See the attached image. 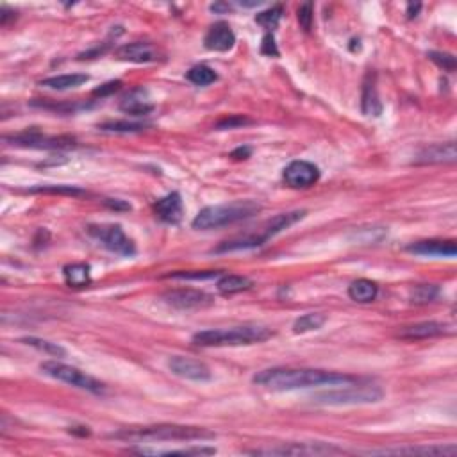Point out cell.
Segmentation results:
<instances>
[{
	"label": "cell",
	"mask_w": 457,
	"mask_h": 457,
	"mask_svg": "<svg viewBox=\"0 0 457 457\" xmlns=\"http://www.w3.org/2000/svg\"><path fill=\"white\" fill-rule=\"evenodd\" d=\"M22 343H25V345L29 347H34V349L41 350V352L48 354V356H54V357L66 356V350H64L63 347L57 345V343H50V341L47 340H41V338H34V336L22 338Z\"/></svg>",
	"instance_id": "obj_30"
},
{
	"label": "cell",
	"mask_w": 457,
	"mask_h": 457,
	"mask_svg": "<svg viewBox=\"0 0 457 457\" xmlns=\"http://www.w3.org/2000/svg\"><path fill=\"white\" fill-rule=\"evenodd\" d=\"M88 80H89V75H86V73H66V75L48 77V79L41 80L40 85L48 89L64 92V89L79 88V86H82L85 82H88Z\"/></svg>",
	"instance_id": "obj_23"
},
{
	"label": "cell",
	"mask_w": 457,
	"mask_h": 457,
	"mask_svg": "<svg viewBox=\"0 0 457 457\" xmlns=\"http://www.w3.org/2000/svg\"><path fill=\"white\" fill-rule=\"evenodd\" d=\"M222 275V272H217V270H208V272H179V273H170L166 275L168 279H195V281H201V279H213V277Z\"/></svg>",
	"instance_id": "obj_35"
},
{
	"label": "cell",
	"mask_w": 457,
	"mask_h": 457,
	"mask_svg": "<svg viewBox=\"0 0 457 457\" xmlns=\"http://www.w3.org/2000/svg\"><path fill=\"white\" fill-rule=\"evenodd\" d=\"M117 59L131 61V63H156V61L165 59V52L150 41H133L125 43L115 52Z\"/></svg>",
	"instance_id": "obj_11"
},
{
	"label": "cell",
	"mask_w": 457,
	"mask_h": 457,
	"mask_svg": "<svg viewBox=\"0 0 457 457\" xmlns=\"http://www.w3.org/2000/svg\"><path fill=\"white\" fill-rule=\"evenodd\" d=\"M250 154H252V150L249 147H240V149H236L231 154V157H234V159H247V157H250Z\"/></svg>",
	"instance_id": "obj_41"
},
{
	"label": "cell",
	"mask_w": 457,
	"mask_h": 457,
	"mask_svg": "<svg viewBox=\"0 0 457 457\" xmlns=\"http://www.w3.org/2000/svg\"><path fill=\"white\" fill-rule=\"evenodd\" d=\"M120 88H122V80H109V82L102 85L101 88L93 89V96H101V99H104V96H109L115 92H118Z\"/></svg>",
	"instance_id": "obj_38"
},
{
	"label": "cell",
	"mask_w": 457,
	"mask_h": 457,
	"mask_svg": "<svg viewBox=\"0 0 457 457\" xmlns=\"http://www.w3.org/2000/svg\"><path fill=\"white\" fill-rule=\"evenodd\" d=\"M6 141H11V145L24 147V149H45V150H61V149H73L77 147L75 138L70 136H47L38 131L31 133H22L16 136H6Z\"/></svg>",
	"instance_id": "obj_8"
},
{
	"label": "cell",
	"mask_w": 457,
	"mask_h": 457,
	"mask_svg": "<svg viewBox=\"0 0 457 457\" xmlns=\"http://www.w3.org/2000/svg\"><path fill=\"white\" fill-rule=\"evenodd\" d=\"M384 397L382 389L373 384L349 386L343 388L331 389V391H321L313 397L314 404L321 405H357V404H373Z\"/></svg>",
	"instance_id": "obj_5"
},
{
	"label": "cell",
	"mask_w": 457,
	"mask_h": 457,
	"mask_svg": "<svg viewBox=\"0 0 457 457\" xmlns=\"http://www.w3.org/2000/svg\"><path fill=\"white\" fill-rule=\"evenodd\" d=\"M313 4L311 2H305V4H302L300 8H298V22H300L302 29H304L305 32L311 31V27H313Z\"/></svg>",
	"instance_id": "obj_36"
},
{
	"label": "cell",
	"mask_w": 457,
	"mask_h": 457,
	"mask_svg": "<svg viewBox=\"0 0 457 457\" xmlns=\"http://www.w3.org/2000/svg\"><path fill=\"white\" fill-rule=\"evenodd\" d=\"M254 384L272 391H291L314 386H345L357 379L347 373L327 372L313 368H268L254 375Z\"/></svg>",
	"instance_id": "obj_1"
},
{
	"label": "cell",
	"mask_w": 457,
	"mask_h": 457,
	"mask_svg": "<svg viewBox=\"0 0 457 457\" xmlns=\"http://www.w3.org/2000/svg\"><path fill=\"white\" fill-rule=\"evenodd\" d=\"M147 127V125L143 124H134V122H106V124H101L99 125V129L101 131H104V133H140V131H143V129Z\"/></svg>",
	"instance_id": "obj_32"
},
{
	"label": "cell",
	"mask_w": 457,
	"mask_h": 457,
	"mask_svg": "<svg viewBox=\"0 0 457 457\" xmlns=\"http://www.w3.org/2000/svg\"><path fill=\"white\" fill-rule=\"evenodd\" d=\"M31 193H48V195H70V197H79L85 195V189L77 188V186H66V184H47V186H36L31 188Z\"/></svg>",
	"instance_id": "obj_31"
},
{
	"label": "cell",
	"mask_w": 457,
	"mask_h": 457,
	"mask_svg": "<svg viewBox=\"0 0 457 457\" xmlns=\"http://www.w3.org/2000/svg\"><path fill=\"white\" fill-rule=\"evenodd\" d=\"M440 295V288L436 284H418L411 289L409 300L414 305H426L434 302Z\"/></svg>",
	"instance_id": "obj_28"
},
{
	"label": "cell",
	"mask_w": 457,
	"mask_h": 457,
	"mask_svg": "<svg viewBox=\"0 0 457 457\" xmlns=\"http://www.w3.org/2000/svg\"><path fill=\"white\" fill-rule=\"evenodd\" d=\"M256 456H331V454H341L340 449L325 443H288L273 449L254 450Z\"/></svg>",
	"instance_id": "obj_10"
},
{
	"label": "cell",
	"mask_w": 457,
	"mask_h": 457,
	"mask_svg": "<svg viewBox=\"0 0 457 457\" xmlns=\"http://www.w3.org/2000/svg\"><path fill=\"white\" fill-rule=\"evenodd\" d=\"M261 211V205L254 201H238L231 204L208 205L193 218L191 227L197 231H211L225 225H233L238 222L249 220Z\"/></svg>",
	"instance_id": "obj_4"
},
{
	"label": "cell",
	"mask_w": 457,
	"mask_h": 457,
	"mask_svg": "<svg viewBox=\"0 0 457 457\" xmlns=\"http://www.w3.org/2000/svg\"><path fill=\"white\" fill-rule=\"evenodd\" d=\"M120 109L131 117H143V115H149L152 111L154 104L147 89L136 88L122 99Z\"/></svg>",
	"instance_id": "obj_18"
},
{
	"label": "cell",
	"mask_w": 457,
	"mask_h": 457,
	"mask_svg": "<svg viewBox=\"0 0 457 457\" xmlns=\"http://www.w3.org/2000/svg\"><path fill=\"white\" fill-rule=\"evenodd\" d=\"M272 336V329L265 325L247 324L231 327V329L201 331V333L193 334L191 341L197 347H241L263 343Z\"/></svg>",
	"instance_id": "obj_3"
},
{
	"label": "cell",
	"mask_w": 457,
	"mask_h": 457,
	"mask_svg": "<svg viewBox=\"0 0 457 457\" xmlns=\"http://www.w3.org/2000/svg\"><path fill=\"white\" fill-rule=\"evenodd\" d=\"M231 9H233V6H231V4H213V6H211V11H215V13L231 11Z\"/></svg>",
	"instance_id": "obj_43"
},
{
	"label": "cell",
	"mask_w": 457,
	"mask_h": 457,
	"mask_svg": "<svg viewBox=\"0 0 457 457\" xmlns=\"http://www.w3.org/2000/svg\"><path fill=\"white\" fill-rule=\"evenodd\" d=\"M40 370L48 377L73 386V388L85 389V391H89V393L102 395L106 391V386L101 381H96L95 377L88 375V373L80 372L75 366L64 365V363L59 361H45L41 363Z\"/></svg>",
	"instance_id": "obj_6"
},
{
	"label": "cell",
	"mask_w": 457,
	"mask_h": 457,
	"mask_svg": "<svg viewBox=\"0 0 457 457\" xmlns=\"http://www.w3.org/2000/svg\"><path fill=\"white\" fill-rule=\"evenodd\" d=\"M456 143L449 141V143L430 145L420 150L414 163L416 165H442V163H456Z\"/></svg>",
	"instance_id": "obj_16"
},
{
	"label": "cell",
	"mask_w": 457,
	"mask_h": 457,
	"mask_svg": "<svg viewBox=\"0 0 457 457\" xmlns=\"http://www.w3.org/2000/svg\"><path fill=\"white\" fill-rule=\"evenodd\" d=\"M282 13H284L282 6H273V8L256 15V24L263 25L265 29H275L277 25H279V22H281Z\"/></svg>",
	"instance_id": "obj_33"
},
{
	"label": "cell",
	"mask_w": 457,
	"mask_h": 457,
	"mask_svg": "<svg viewBox=\"0 0 457 457\" xmlns=\"http://www.w3.org/2000/svg\"><path fill=\"white\" fill-rule=\"evenodd\" d=\"M86 231H88L89 236L95 238L109 252L124 257H131L136 254V247H134L133 240L124 233V228L118 224L88 225Z\"/></svg>",
	"instance_id": "obj_7"
},
{
	"label": "cell",
	"mask_w": 457,
	"mask_h": 457,
	"mask_svg": "<svg viewBox=\"0 0 457 457\" xmlns=\"http://www.w3.org/2000/svg\"><path fill=\"white\" fill-rule=\"evenodd\" d=\"M261 54H265V56H270V57L279 56V48H277L273 34H266V36L263 38V43H261Z\"/></svg>",
	"instance_id": "obj_39"
},
{
	"label": "cell",
	"mask_w": 457,
	"mask_h": 457,
	"mask_svg": "<svg viewBox=\"0 0 457 457\" xmlns=\"http://www.w3.org/2000/svg\"><path fill=\"white\" fill-rule=\"evenodd\" d=\"M186 79L195 86H209L218 79V75L213 68H209L205 64H197V66L189 68V72L186 73Z\"/></svg>",
	"instance_id": "obj_29"
},
{
	"label": "cell",
	"mask_w": 457,
	"mask_h": 457,
	"mask_svg": "<svg viewBox=\"0 0 457 457\" xmlns=\"http://www.w3.org/2000/svg\"><path fill=\"white\" fill-rule=\"evenodd\" d=\"M361 109L366 117H379L382 113L381 99H379L377 86H375V73L372 72L366 73V79L363 82Z\"/></svg>",
	"instance_id": "obj_21"
},
{
	"label": "cell",
	"mask_w": 457,
	"mask_h": 457,
	"mask_svg": "<svg viewBox=\"0 0 457 457\" xmlns=\"http://www.w3.org/2000/svg\"><path fill=\"white\" fill-rule=\"evenodd\" d=\"M304 217H305L304 209H302V211H289V213L277 215V217L270 218V220L266 222L263 227H261L259 234L265 238V241H268L270 238L277 236L279 233H282V231L289 228L291 225H295L297 222H300Z\"/></svg>",
	"instance_id": "obj_20"
},
{
	"label": "cell",
	"mask_w": 457,
	"mask_h": 457,
	"mask_svg": "<svg viewBox=\"0 0 457 457\" xmlns=\"http://www.w3.org/2000/svg\"><path fill=\"white\" fill-rule=\"evenodd\" d=\"M115 440L124 442H205L215 440L217 434L204 427L177 426V423H159V426L138 427V429H125L120 433L111 434Z\"/></svg>",
	"instance_id": "obj_2"
},
{
	"label": "cell",
	"mask_w": 457,
	"mask_h": 457,
	"mask_svg": "<svg viewBox=\"0 0 457 457\" xmlns=\"http://www.w3.org/2000/svg\"><path fill=\"white\" fill-rule=\"evenodd\" d=\"M420 9H421V4H409L407 6V16H409V18H414Z\"/></svg>",
	"instance_id": "obj_44"
},
{
	"label": "cell",
	"mask_w": 457,
	"mask_h": 457,
	"mask_svg": "<svg viewBox=\"0 0 457 457\" xmlns=\"http://www.w3.org/2000/svg\"><path fill=\"white\" fill-rule=\"evenodd\" d=\"M325 321H327V317L321 313L304 314V317L295 320V324H293V333L305 334V333H311V331H318Z\"/></svg>",
	"instance_id": "obj_27"
},
{
	"label": "cell",
	"mask_w": 457,
	"mask_h": 457,
	"mask_svg": "<svg viewBox=\"0 0 457 457\" xmlns=\"http://www.w3.org/2000/svg\"><path fill=\"white\" fill-rule=\"evenodd\" d=\"M168 368L172 370L173 375L182 379H188V381L195 382H208L211 381V370L205 363L197 361V359H191V357L184 356H173L168 359Z\"/></svg>",
	"instance_id": "obj_13"
},
{
	"label": "cell",
	"mask_w": 457,
	"mask_h": 457,
	"mask_svg": "<svg viewBox=\"0 0 457 457\" xmlns=\"http://www.w3.org/2000/svg\"><path fill=\"white\" fill-rule=\"evenodd\" d=\"M379 288L377 284L370 279H357L352 284L349 286V297L352 298L354 302H359V304H368V302H373L377 298Z\"/></svg>",
	"instance_id": "obj_25"
},
{
	"label": "cell",
	"mask_w": 457,
	"mask_h": 457,
	"mask_svg": "<svg viewBox=\"0 0 457 457\" xmlns=\"http://www.w3.org/2000/svg\"><path fill=\"white\" fill-rule=\"evenodd\" d=\"M320 170L309 161H293L284 168V181L293 189H305L317 184Z\"/></svg>",
	"instance_id": "obj_12"
},
{
	"label": "cell",
	"mask_w": 457,
	"mask_h": 457,
	"mask_svg": "<svg viewBox=\"0 0 457 457\" xmlns=\"http://www.w3.org/2000/svg\"><path fill=\"white\" fill-rule=\"evenodd\" d=\"M106 205H109L111 209H131V205L125 204L124 201H118V198H108Z\"/></svg>",
	"instance_id": "obj_42"
},
{
	"label": "cell",
	"mask_w": 457,
	"mask_h": 457,
	"mask_svg": "<svg viewBox=\"0 0 457 457\" xmlns=\"http://www.w3.org/2000/svg\"><path fill=\"white\" fill-rule=\"evenodd\" d=\"M405 250L414 254V256L456 257L457 245L454 240H421L407 245Z\"/></svg>",
	"instance_id": "obj_14"
},
{
	"label": "cell",
	"mask_w": 457,
	"mask_h": 457,
	"mask_svg": "<svg viewBox=\"0 0 457 457\" xmlns=\"http://www.w3.org/2000/svg\"><path fill=\"white\" fill-rule=\"evenodd\" d=\"M154 213L165 224H179L182 220V198L179 193H168L154 204Z\"/></svg>",
	"instance_id": "obj_17"
},
{
	"label": "cell",
	"mask_w": 457,
	"mask_h": 457,
	"mask_svg": "<svg viewBox=\"0 0 457 457\" xmlns=\"http://www.w3.org/2000/svg\"><path fill=\"white\" fill-rule=\"evenodd\" d=\"M457 452L456 445H434V447H409V449H395V450H379V452L372 454H395V456H404V454H409V456H454Z\"/></svg>",
	"instance_id": "obj_24"
},
{
	"label": "cell",
	"mask_w": 457,
	"mask_h": 457,
	"mask_svg": "<svg viewBox=\"0 0 457 457\" xmlns=\"http://www.w3.org/2000/svg\"><path fill=\"white\" fill-rule=\"evenodd\" d=\"M163 300L168 305L175 309H182V311H188V309H202L213 305L215 298L209 295V293L201 291V289H193V288H179V289H170L163 295Z\"/></svg>",
	"instance_id": "obj_9"
},
{
	"label": "cell",
	"mask_w": 457,
	"mask_h": 457,
	"mask_svg": "<svg viewBox=\"0 0 457 457\" xmlns=\"http://www.w3.org/2000/svg\"><path fill=\"white\" fill-rule=\"evenodd\" d=\"M250 120L245 117H240V115H234V117L224 118L217 124V129L224 131V129H236V127H243V125H249Z\"/></svg>",
	"instance_id": "obj_37"
},
{
	"label": "cell",
	"mask_w": 457,
	"mask_h": 457,
	"mask_svg": "<svg viewBox=\"0 0 457 457\" xmlns=\"http://www.w3.org/2000/svg\"><path fill=\"white\" fill-rule=\"evenodd\" d=\"M64 281L70 288H86L92 284V268L86 263H73L63 268Z\"/></svg>",
	"instance_id": "obj_22"
},
{
	"label": "cell",
	"mask_w": 457,
	"mask_h": 457,
	"mask_svg": "<svg viewBox=\"0 0 457 457\" xmlns=\"http://www.w3.org/2000/svg\"><path fill=\"white\" fill-rule=\"evenodd\" d=\"M236 43V34L227 22H217L211 25L204 36V47L215 52H227Z\"/></svg>",
	"instance_id": "obj_15"
},
{
	"label": "cell",
	"mask_w": 457,
	"mask_h": 457,
	"mask_svg": "<svg viewBox=\"0 0 457 457\" xmlns=\"http://www.w3.org/2000/svg\"><path fill=\"white\" fill-rule=\"evenodd\" d=\"M217 288L222 295H234V293H240V291H245V289L252 288V281L245 275L227 273V275L220 277Z\"/></svg>",
	"instance_id": "obj_26"
},
{
	"label": "cell",
	"mask_w": 457,
	"mask_h": 457,
	"mask_svg": "<svg viewBox=\"0 0 457 457\" xmlns=\"http://www.w3.org/2000/svg\"><path fill=\"white\" fill-rule=\"evenodd\" d=\"M0 13H2V15H0V24H2V25H8V22L11 20V18H16V13L6 8V6L0 9Z\"/></svg>",
	"instance_id": "obj_40"
},
{
	"label": "cell",
	"mask_w": 457,
	"mask_h": 457,
	"mask_svg": "<svg viewBox=\"0 0 457 457\" xmlns=\"http://www.w3.org/2000/svg\"><path fill=\"white\" fill-rule=\"evenodd\" d=\"M449 333V327L442 321H420V324L409 325V327H404L398 333V338L407 341L414 340H427V338H436L442 336V334Z\"/></svg>",
	"instance_id": "obj_19"
},
{
	"label": "cell",
	"mask_w": 457,
	"mask_h": 457,
	"mask_svg": "<svg viewBox=\"0 0 457 457\" xmlns=\"http://www.w3.org/2000/svg\"><path fill=\"white\" fill-rule=\"evenodd\" d=\"M429 59L434 61L437 66H442L443 70H449V72H454V70H456V57H454L452 54L429 52Z\"/></svg>",
	"instance_id": "obj_34"
}]
</instances>
